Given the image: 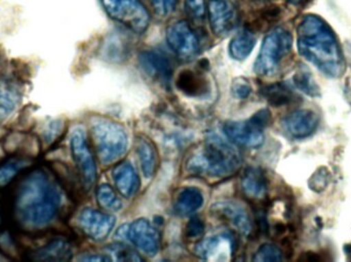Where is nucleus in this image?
Masks as SVG:
<instances>
[{
    "label": "nucleus",
    "mask_w": 351,
    "mask_h": 262,
    "mask_svg": "<svg viewBox=\"0 0 351 262\" xmlns=\"http://www.w3.org/2000/svg\"><path fill=\"white\" fill-rule=\"evenodd\" d=\"M16 181L10 198L12 222L23 232H43L61 211L60 187L43 168L27 169Z\"/></svg>",
    "instance_id": "obj_1"
},
{
    "label": "nucleus",
    "mask_w": 351,
    "mask_h": 262,
    "mask_svg": "<svg viewBox=\"0 0 351 262\" xmlns=\"http://www.w3.org/2000/svg\"><path fill=\"white\" fill-rule=\"evenodd\" d=\"M241 164L237 150L220 136L210 134L202 148L188 159L186 168L192 174L224 177L234 173Z\"/></svg>",
    "instance_id": "obj_2"
},
{
    "label": "nucleus",
    "mask_w": 351,
    "mask_h": 262,
    "mask_svg": "<svg viewBox=\"0 0 351 262\" xmlns=\"http://www.w3.org/2000/svg\"><path fill=\"white\" fill-rule=\"evenodd\" d=\"M299 47L301 51L319 63L336 64L339 51L329 26L317 16H306L299 26Z\"/></svg>",
    "instance_id": "obj_3"
},
{
    "label": "nucleus",
    "mask_w": 351,
    "mask_h": 262,
    "mask_svg": "<svg viewBox=\"0 0 351 262\" xmlns=\"http://www.w3.org/2000/svg\"><path fill=\"white\" fill-rule=\"evenodd\" d=\"M92 137L99 160L104 165L119 160L128 150V134L119 123L99 119L92 125Z\"/></svg>",
    "instance_id": "obj_4"
},
{
    "label": "nucleus",
    "mask_w": 351,
    "mask_h": 262,
    "mask_svg": "<svg viewBox=\"0 0 351 262\" xmlns=\"http://www.w3.org/2000/svg\"><path fill=\"white\" fill-rule=\"evenodd\" d=\"M292 47V37L288 31L276 28L270 31L261 45L259 55L254 66L258 75H271L280 67Z\"/></svg>",
    "instance_id": "obj_5"
},
{
    "label": "nucleus",
    "mask_w": 351,
    "mask_h": 262,
    "mask_svg": "<svg viewBox=\"0 0 351 262\" xmlns=\"http://www.w3.org/2000/svg\"><path fill=\"white\" fill-rule=\"evenodd\" d=\"M109 16L134 33L142 34L147 30L150 14L141 0H101Z\"/></svg>",
    "instance_id": "obj_6"
},
{
    "label": "nucleus",
    "mask_w": 351,
    "mask_h": 262,
    "mask_svg": "<svg viewBox=\"0 0 351 262\" xmlns=\"http://www.w3.org/2000/svg\"><path fill=\"white\" fill-rule=\"evenodd\" d=\"M70 148L82 185L86 189H90L97 179V167L84 129L72 131Z\"/></svg>",
    "instance_id": "obj_7"
},
{
    "label": "nucleus",
    "mask_w": 351,
    "mask_h": 262,
    "mask_svg": "<svg viewBox=\"0 0 351 262\" xmlns=\"http://www.w3.org/2000/svg\"><path fill=\"white\" fill-rule=\"evenodd\" d=\"M166 37L169 47L182 61H191L199 53L197 35L187 21H178L170 25Z\"/></svg>",
    "instance_id": "obj_8"
},
{
    "label": "nucleus",
    "mask_w": 351,
    "mask_h": 262,
    "mask_svg": "<svg viewBox=\"0 0 351 262\" xmlns=\"http://www.w3.org/2000/svg\"><path fill=\"white\" fill-rule=\"evenodd\" d=\"M208 16L213 32L218 37H226L239 23V8L234 0H210Z\"/></svg>",
    "instance_id": "obj_9"
},
{
    "label": "nucleus",
    "mask_w": 351,
    "mask_h": 262,
    "mask_svg": "<svg viewBox=\"0 0 351 262\" xmlns=\"http://www.w3.org/2000/svg\"><path fill=\"white\" fill-rule=\"evenodd\" d=\"M117 236L131 241L138 249L148 257H154L160 250V234L148 220H138L121 226Z\"/></svg>",
    "instance_id": "obj_10"
},
{
    "label": "nucleus",
    "mask_w": 351,
    "mask_h": 262,
    "mask_svg": "<svg viewBox=\"0 0 351 262\" xmlns=\"http://www.w3.org/2000/svg\"><path fill=\"white\" fill-rule=\"evenodd\" d=\"M114 216L103 213L93 208H86L77 218L78 226L86 236L95 241L105 240L114 228Z\"/></svg>",
    "instance_id": "obj_11"
},
{
    "label": "nucleus",
    "mask_w": 351,
    "mask_h": 262,
    "mask_svg": "<svg viewBox=\"0 0 351 262\" xmlns=\"http://www.w3.org/2000/svg\"><path fill=\"white\" fill-rule=\"evenodd\" d=\"M234 242L228 234H218L202 239L195 247L196 255L206 261L226 262L232 259Z\"/></svg>",
    "instance_id": "obj_12"
},
{
    "label": "nucleus",
    "mask_w": 351,
    "mask_h": 262,
    "mask_svg": "<svg viewBox=\"0 0 351 262\" xmlns=\"http://www.w3.org/2000/svg\"><path fill=\"white\" fill-rule=\"evenodd\" d=\"M210 211L243 236H247L253 231L249 213L243 206L237 202H217L210 208Z\"/></svg>",
    "instance_id": "obj_13"
},
{
    "label": "nucleus",
    "mask_w": 351,
    "mask_h": 262,
    "mask_svg": "<svg viewBox=\"0 0 351 262\" xmlns=\"http://www.w3.org/2000/svg\"><path fill=\"white\" fill-rule=\"evenodd\" d=\"M139 64L146 75L162 83H168L174 74L172 62L165 53L145 51L140 53Z\"/></svg>",
    "instance_id": "obj_14"
},
{
    "label": "nucleus",
    "mask_w": 351,
    "mask_h": 262,
    "mask_svg": "<svg viewBox=\"0 0 351 262\" xmlns=\"http://www.w3.org/2000/svg\"><path fill=\"white\" fill-rule=\"evenodd\" d=\"M223 131L231 142L245 148H259L264 142L262 129L256 127L250 120L245 122H239V121L226 122L223 127Z\"/></svg>",
    "instance_id": "obj_15"
},
{
    "label": "nucleus",
    "mask_w": 351,
    "mask_h": 262,
    "mask_svg": "<svg viewBox=\"0 0 351 262\" xmlns=\"http://www.w3.org/2000/svg\"><path fill=\"white\" fill-rule=\"evenodd\" d=\"M73 250L71 245L63 239H55L47 244L29 253V261H67L72 259Z\"/></svg>",
    "instance_id": "obj_16"
},
{
    "label": "nucleus",
    "mask_w": 351,
    "mask_h": 262,
    "mask_svg": "<svg viewBox=\"0 0 351 262\" xmlns=\"http://www.w3.org/2000/svg\"><path fill=\"white\" fill-rule=\"evenodd\" d=\"M23 90L12 79L0 80V121L5 120L20 106Z\"/></svg>",
    "instance_id": "obj_17"
},
{
    "label": "nucleus",
    "mask_w": 351,
    "mask_h": 262,
    "mask_svg": "<svg viewBox=\"0 0 351 262\" xmlns=\"http://www.w3.org/2000/svg\"><path fill=\"white\" fill-rule=\"evenodd\" d=\"M112 176L117 191L123 197L131 198L137 193L140 187V179L131 163H119L113 169Z\"/></svg>",
    "instance_id": "obj_18"
},
{
    "label": "nucleus",
    "mask_w": 351,
    "mask_h": 262,
    "mask_svg": "<svg viewBox=\"0 0 351 262\" xmlns=\"http://www.w3.org/2000/svg\"><path fill=\"white\" fill-rule=\"evenodd\" d=\"M176 86L186 96L200 98L208 92V83L199 73L184 70L178 75Z\"/></svg>",
    "instance_id": "obj_19"
},
{
    "label": "nucleus",
    "mask_w": 351,
    "mask_h": 262,
    "mask_svg": "<svg viewBox=\"0 0 351 262\" xmlns=\"http://www.w3.org/2000/svg\"><path fill=\"white\" fill-rule=\"evenodd\" d=\"M136 152L144 175L147 179H152L158 167V154L156 146L148 138L139 136L136 142Z\"/></svg>",
    "instance_id": "obj_20"
},
{
    "label": "nucleus",
    "mask_w": 351,
    "mask_h": 262,
    "mask_svg": "<svg viewBox=\"0 0 351 262\" xmlns=\"http://www.w3.org/2000/svg\"><path fill=\"white\" fill-rule=\"evenodd\" d=\"M241 189L247 198L260 200L265 196L267 185L263 172L258 168H247L241 176Z\"/></svg>",
    "instance_id": "obj_21"
},
{
    "label": "nucleus",
    "mask_w": 351,
    "mask_h": 262,
    "mask_svg": "<svg viewBox=\"0 0 351 262\" xmlns=\"http://www.w3.org/2000/svg\"><path fill=\"white\" fill-rule=\"evenodd\" d=\"M256 34L251 28H243L233 36L229 43V53L237 61L247 59L256 45Z\"/></svg>",
    "instance_id": "obj_22"
},
{
    "label": "nucleus",
    "mask_w": 351,
    "mask_h": 262,
    "mask_svg": "<svg viewBox=\"0 0 351 262\" xmlns=\"http://www.w3.org/2000/svg\"><path fill=\"white\" fill-rule=\"evenodd\" d=\"M202 204H204V196L197 187H185L178 194L174 209L178 215H190L197 211Z\"/></svg>",
    "instance_id": "obj_23"
},
{
    "label": "nucleus",
    "mask_w": 351,
    "mask_h": 262,
    "mask_svg": "<svg viewBox=\"0 0 351 262\" xmlns=\"http://www.w3.org/2000/svg\"><path fill=\"white\" fill-rule=\"evenodd\" d=\"M130 53V43L123 35L112 34L105 40L102 55L111 63H121L127 59Z\"/></svg>",
    "instance_id": "obj_24"
},
{
    "label": "nucleus",
    "mask_w": 351,
    "mask_h": 262,
    "mask_svg": "<svg viewBox=\"0 0 351 262\" xmlns=\"http://www.w3.org/2000/svg\"><path fill=\"white\" fill-rule=\"evenodd\" d=\"M31 161L27 158L8 159L5 162L0 164V189L8 187L16 181V177L29 168Z\"/></svg>",
    "instance_id": "obj_25"
},
{
    "label": "nucleus",
    "mask_w": 351,
    "mask_h": 262,
    "mask_svg": "<svg viewBox=\"0 0 351 262\" xmlns=\"http://www.w3.org/2000/svg\"><path fill=\"white\" fill-rule=\"evenodd\" d=\"M264 98L276 107L290 104L293 101V94L284 84L276 83L265 86L262 90Z\"/></svg>",
    "instance_id": "obj_26"
},
{
    "label": "nucleus",
    "mask_w": 351,
    "mask_h": 262,
    "mask_svg": "<svg viewBox=\"0 0 351 262\" xmlns=\"http://www.w3.org/2000/svg\"><path fill=\"white\" fill-rule=\"evenodd\" d=\"M97 200L101 207L109 211H119L123 207L121 200L109 185H102L97 189Z\"/></svg>",
    "instance_id": "obj_27"
},
{
    "label": "nucleus",
    "mask_w": 351,
    "mask_h": 262,
    "mask_svg": "<svg viewBox=\"0 0 351 262\" xmlns=\"http://www.w3.org/2000/svg\"><path fill=\"white\" fill-rule=\"evenodd\" d=\"M185 12L193 21H202L208 14L206 0H186Z\"/></svg>",
    "instance_id": "obj_28"
},
{
    "label": "nucleus",
    "mask_w": 351,
    "mask_h": 262,
    "mask_svg": "<svg viewBox=\"0 0 351 262\" xmlns=\"http://www.w3.org/2000/svg\"><path fill=\"white\" fill-rule=\"evenodd\" d=\"M109 253L119 261H141L142 259L130 247L114 244L108 247Z\"/></svg>",
    "instance_id": "obj_29"
},
{
    "label": "nucleus",
    "mask_w": 351,
    "mask_h": 262,
    "mask_svg": "<svg viewBox=\"0 0 351 262\" xmlns=\"http://www.w3.org/2000/svg\"><path fill=\"white\" fill-rule=\"evenodd\" d=\"M179 0H152V10L156 16L167 18L175 12Z\"/></svg>",
    "instance_id": "obj_30"
},
{
    "label": "nucleus",
    "mask_w": 351,
    "mask_h": 262,
    "mask_svg": "<svg viewBox=\"0 0 351 262\" xmlns=\"http://www.w3.org/2000/svg\"><path fill=\"white\" fill-rule=\"evenodd\" d=\"M282 259V253L278 249L271 245H263L258 249L256 254L254 255V261H274Z\"/></svg>",
    "instance_id": "obj_31"
},
{
    "label": "nucleus",
    "mask_w": 351,
    "mask_h": 262,
    "mask_svg": "<svg viewBox=\"0 0 351 262\" xmlns=\"http://www.w3.org/2000/svg\"><path fill=\"white\" fill-rule=\"evenodd\" d=\"M64 131V123L61 120L51 121L43 131V137L47 144L55 142Z\"/></svg>",
    "instance_id": "obj_32"
},
{
    "label": "nucleus",
    "mask_w": 351,
    "mask_h": 262,
    "mask_svg": "<svg viewBox=\"0 0 351 262\" xmlns=\"http://www.w3.org/2000/svg\"><path fill=\"white\" fill-rule=\"evenodd\" d=\"M204 224L202 220L197 218H193L185 228V237L187 239H197L204 235Z\"/></svg>",
    "instance_id": "obj_33"
},
{
    "label": "nucleus",
    "mask_w": 351,
    "mask_h": 262,
    "mask_svg": "<svg viewBox=\"0 0 351 262\" xmlns=\"http://www.w3.org/2000/svg\"><path fill=\"white\" fill-rule=\"evenodd\" d=\"M251 86L245 79L235 80L232 84V92L237 99L245 100L251 94Z\"/></svg>",
    "instance_id": "obj_34"
},
{
    "label": "nucleus",
    "mask_w": 351,
    "mask_h": 262,
    "mask_svg": "<svg viewBox=\"0 0 351 262\" xmlns=\"http://www.w3.org/2000/svg\"><path fill=\"white\" fill-rule=\"evenodd\" d=\"M270 113L268 112L267 110H262L259 111V112L256 113L251 119H249L253 125H255L256 127H259V129H263L268 123L270 122Z\"/></svg>",
    "instance_id": "obj_35"
},
{
    "label": "nucleus",
    "mask_w": 351,
    "mask_h": 262,
    "mask_svg": "<svg viewBox=\"0 0 351 262\" xmlns=\"http://www.w3.org/2000/svg\"><path fill=\"white\" fill-rule=\"evenodd\" d=\"M80 261H98V262H102V261H110L111 259L110 257H107V255H102V254H86V255H82V257H80Z\"/></svg>",
    "instance_id": "obj_36"
},
{
    "label": "nucleus",
    "mask_w": 351,
    "mask_h": 262,
    "mask_svg": "<svg viewBox=\"0 0 351 262\" xmlns=\"http://www.w3.org/2000/svg\"><path fill=\"white\" fill-rule=\"evenodd\" d=\"M4 224V212L3 206H2L1 201H0V228L3 226Z\"/></svg>",
    "instance_id": "obj_37"
},
{
    "label": "nucleus",
    "mask_w": 351,
    "mask_h": 262,
    "mask_svg": "<svg viewBox=\"0 0 351 262\" xmlns=\"http://www.w3.org/2000/svg\"><path fill=\"white\" fill-rule=\"evenodd\" d=\"M288 1L292 2V3H300L303 0H288Z\"/></svg>",
    "instance_id": "obj_38"
}]
</instances>
